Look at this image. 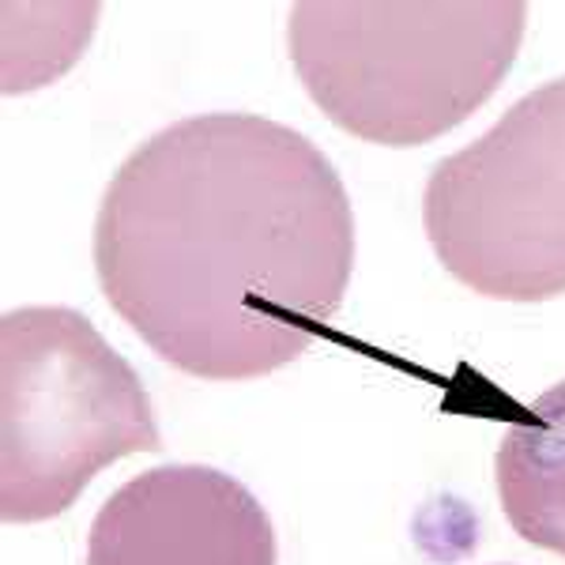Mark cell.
Segmentation results:
<instances>
[{
  "label": "cell",
  "instance_id": "obj_3",
  "mask_svg": "<svg viewBox=\"0 0 565 565\" xmlns=\"http://www.w3.org/2000/svg\"><path fill=\"white\" fill-rule=\"evenodd\" d=\"M140 373L65 306H23L0 321V516L53 521L109 463L159 452Z\"/></svg>",
  "mask_w": 565,
  "mask_h": 565
},
{
  "label": "cell",
  "instance_id": "obj_6",
  "mask_svg": "<svg viewBox=\"0 0 565 565\" xmlns=\"http://www.w3.org/2000/svg\"><path fill=\"white\" fill-rule=\"evenodd\" d=\"M494 476L513 532L565 558V381L505 430Z\"/></svg>",
  "mask_w": 565,
  "mask_h": 565
},
{
  "label": "cell",
  "instance_id": "obj_4",
  "mask_svg": "<svg viewBox=\"0 0 565 565\" xmlns=\"http://www.w3.org/2000/svg\"><path fill=\"white\" fill-rule=\"evenodd\" d=\"M423 226L452 279L498 302L565 295V76L434 162Z\"/></svg>",
  "mask_w": 565,
  "mask_h": 565
},
{
  "label": "cell",
  "instance_id": "obj_1",
  "mask_svg": "<svg viewBox=\"0 0 565 565\" xmlns=\"http://www.w3.org/2000/svg\"><path fill=\"white\" fill-rule=\"evenodd\" d=\"M354 212L309 136L200 114L140 143L106 185L95 271L148 348L204 381L287 366L340 313Z\"/></svg>",
  "mask_w": 565,
  "mask_h": 565
},
{
  "label": "cell",
  "instance_id": "obj_2",
  "mask_svg": "<svg viewBox=\"0 0 565 565\" xmlns=\"http://www.w3.org/2000/svg\"><path fill=\"white\" fill-rule=\"evenodd\" d=\"M524 23L521 0H302L287 45L309 98L343 132L415 148L494 95Z\"/></svg>",
  "mask_w": 565,
  "mask_h": 565
},
{
  "label": "cell",
  "instance_id": "obj_5",
  "mask_svg": "<svg viewBox=\"0 0 565 565\" xmlns=\"http://www.w3.org/2000/svg\"><path fill=\"white\" fill-rule=\"evenodd\" d=\"M276 527L249 487L204 463L143 471L106 498L87 565H276Z\"/></svg>",
  "mask_w": 565,
  "mask_h": 565
}]
</instances>
